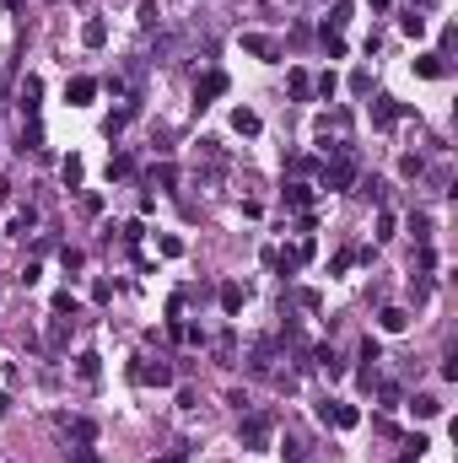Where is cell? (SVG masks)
<instances>
[{
  "label": "cell",
  "mask_w": 458,
  "mask_h": 463,
  "mask_svg": "<svg viewBox=\"0 0 458 463\" xmlns=\"http://www.w3.org/2000/svg\"><path fill=\"white\" fill-rule=\"evenodd\" d=\"M270 431H275L270 415H243V425H237V442L248 447V453H259V447L270 442Z\"/></svg>",
  "instance_id": "cell-1"
},
{
  "label": "cell",
  "mask_w": 458,
  "mask_h": 463,
  "mask_svg": "<svg viewBox=\"0 0 458 463\" xmlns=\"http://www.w3.org/2000/svg\"><path fill=\"white\" fill-rule=\"evenodd\" d=\"M351 183H356V157H351V146H345L334 162H324V189H351Z\"/></svg>",
  "instance_id": "cell-2"
},
{
  "label": "cell",
  "mask_w": 458,
  "mask_h": 463,
  "mask_svg": "<svg viewBox=\"0 0 458 463\" xmlns=\"http://www.w3.org/2000/svg\"><path fill=\"white\" fill-rule=\"evenodd\" d=\"M410 113H416V108H410V102L377 97V102H372V130H394V124H399V119H410Z\"/></svg>",
  "instance_id": "cell-3"
},
{
  "label": "cell",
  "mask_w": 458,
  "mask_h": 463,
  "mask_svg": "<svg viewBox=\"0 0 458 463\" xmlns=\"http://www.w3.org/2000/svg\"><path fill=\"white\" fill-rule=\"evenodd\" d=\"M129 377H135V383H157V388H167V383H173V366H167V361H135V366H129Z\"/></svg>",
  "instance_id": "cell-4"
},
{
  "label": "cell",
  "mask_w": 458,
  "mask_h": 463,
  "mask_svg": "<svg viewBox=\"0 0 458 463\" xmlns=\"http://www.w3.org/2000/svg\"><path fill=\"white\" fill-rule=\"evenodd\" d=\"M92 97H97V81L92 76H70L65 81V102H70V108H86Z\"/></svg>",
  "instance_id": "cell-5"
},
{
  "label": "cell",
  "mask_w": 458,
  "mask_h": 463,
  "mask_svg": "<svg viewBox=\"0 0 458 463\" xmlns=\"http://www.w3.org/2000/svg\"><path fill=\"white\" fill-rule=\"evenodd\" d=\"M221 92H227V76H221V70H205V76H200V86H194V102L205 108V102L221 97Z\"/></svg>",
  "instance_id": "cell-6"
},
{
  "label": "cell",
  "mask_w": 458,
  "mask_h": 463,
  "mask_svg": "<svg viewBox=\"0 0 458 463\" xmlns=\"http://www.w3.org/2000/svg\"><path fill=\"white\" fill-rule=\"evenodd\" d=\"M243 49H248V54H259V60H281V49H275V38H264V33H243Z\"/></svg>",
  "instance_id": "cell-7"
},
{
  "label": "cell",
  "mask_w": 458,
  "mask_h": 463,
  "mask_svg": "<svg viewBox=\"0 0 458 463\" xmlns=\"http://www.w3.org/2000/svg\"><path fill=\"white\" fill-rule=\"evenodd\" d=\"M243 302H248V291H243L237 281L221 285V313H227V318H237V313H243Z\"/></svg>",
  "instance_id": "cell-8"
},
{
  "label": "cell",
  "mask_w": 458,
  "mask_h": 463,
  "mask_svg": "<svg viewBox=\"0 0 458 463\" xmlns=\"http://www.w3.org/2000/svg\"><path fill=\"white\" fill-rule=\"evenodd\" d=\"M377 323H383V334H404V329H410V313H404V307H383Z\"/></svg>",
  "instance_id": "cell-9"
},
{
  "label": "cell",
  "mask_w": 458,
  "mask_h": 463,
  "mask_svg": "<svg viewBox=\"0 0 458 463\" xmlns=\"http://www.w3.org/2000/svg\"><path fill=\"white\" fill-rule=\"evenodd\" d=\"M232 130H237V135H259L264 124H259V113H253V108H232Z\"/></svg>",
  "instance_id": "cell-10"
},
{
  "label": "cell",
  "mask_w": 458,
  "mask_h": 463,
  "mask_svg": "<svg viewBox=\"0 0 458 463\" xmlns=\"http://www.w3.org/2000/svg\"><path fill=\"white\" fill-rule=\"evenodd\" d=\"M81 43H86V49H103V43H108V22H103V17H92V22L81 27Z\"/></svg>",
  "instance_id": "cell-11"
},
{
  "label": "cell",
  "mask_w": 458,
  "mask_h": 463,
  "mask_svg": "<svg viewBox=\"0 0 458 463\" xmlns=\"http://www.w3.org/2000/svg\"><path fill=\"white\" fill-rule=\"evenodd\" d=\"M351 17H356V6H351V0H334V11H329V22H324V33H340V27H345Z\"/></svg>",
  "instance_id": "cell-12"
},
{
  "label": "cell",
  "mask_w": 458,
  "mask_h": 463,
  "mask_svg": "<svg viewBox=\"0 0 458 463\" xmlns=\"http://www.w3.org/2000/svg\"><path fill=\"white\" fill-rule=\"evenodd\" d=\"M308 205H313L308 183H286V210H308Z\"/></svg>",
  "instance_id": "cell-13"
},
{
  "label": "cell",
  "mask_w": 458,
  "mask_h": 463,
  "mask_svg": "<svg viewBox=\"0 0 458 463\" xmlns=\"http://www.w3.org/2000/svg\"><path fill=\"white\" fill-rule=\"evenodd\" d=\"M416 76H426V81L448 76V65H442V54H420V60H416Z\"/></svg>",
  "instance_id": "cell-14"
},
{
  "label": "cell",
  "mask_w": 458,
  "mask_h": 463,
  "mask_svg": "<svg viewBox=\"0 0 458 463\" xmlns=\"http://www.w3.org/2000/svg\"><path fill=\"white\" fill-rule=\"evenodd\" d=\"M33 226H38V210H17V216H11V226H6V232H11V237H27V232H33Z\"/></svg>",
  "instance_id": "cell-15"
},
{
  "label": "cell",
  "mask_w": 458,
  "mask_h": 463,
  "mask_svg": "<svg viewBox=\"0 0 458 463\" xmlns=\"http://www.w3.org/2000/svg\"><path fill=\"white\" fill-rule=\"evenodd\" d=\"M129 173H135V162H129L125 151H113V157H108V183H113V178H129Z\"/></svg>",
  "instance_id": "cell-16"
},
{
  "label": "cell",
  "mask_w": 458,
  "mask_h": 463,
  "mask_svg": "<svg viewBox=\"0 0 458 463\" xmlns=\"http://www.w3.org/2000/svg\"><path fill=\"white\" fill-rule=\"evenodd\" d=\"M76 372H81L86 383H92V377L103 372V356H92V350H81V356H76Z\"/></svg>",
  "instance_id": "cell-17"
},
{
  "label": "cell",
  "mask_w": 458,
  "mask_h": 463,
  "mask_svg": "<svg viewBox=\"0 0 458 463\" xmlns=\"http://www.w3.org/2000/svg\"><path fill=\"white\" fill-rule=\"evenodd\" d=\"M334 425H340V431L361 425V409H356V404H340V409H334Z\"/></svg>",
  "instance_id": "cell-18"
},
{
  "label": "cell",
  "mask_w": 458,
  "mask_h": 463,
  "mask_svg": "<svg viewBox=\"0 0 458 463\" xmlns=\"http://www.w3.org/2000/svg\"><path fill=\"white\" fill-rule=\"evenodd\" d=\"M151 183H157V189H173V183H178V167H173V162L151 167Z\"/></svg>",
  "instance_id": "cell-19"
},
{
  "label": "cell",
  "mask_w": 458,
  "mask_h": 463,
  "mask_svg": "<svg viewBox=\"0 0 458 463\" xmlns=\"http://www.w3.org/2000/svg\"><path fill=\"white\" fill-rule=\"evenodd\" d=\"M410 409H416L420 421H432V415H442V404L432 399V393H416V404H410Z\"/></svg>",
  "instance_id": "cell-20"
},
{
  "label": "cell",
  "mask_w": 458,
  "mask_h": 463,
  "mask_svg": "<svg viewBox=\"0 0 458 463\" xmlns=\"http://www.w3.org/2000/svg\"><path fill=\"white\" fill-rule=\"evenodd\" d=\"M60 178L70 183V189H76V183L86 178V167H81V157H65V167H60Z\"/></svg>",
  "instance_id": "cell-21"
},
{
  "label": "cell",
  "mask_w": 458,
  "mask_h": 463,
  "mask_svg": "<svg viewBox=\"0 0 458 463\" xmlns=\"http://www.w3.org/2000/svg\"><path fill=\"white\" fill-rule=\"evenodd\" d=\"M410 232H416V242L426 248V242H432V216H426V210H420V216H410Z\"/></svg>",
  "instance_id": "cell-22"
},
{
  "label": "cell",
  "mask_w": 458,
  "mask_h": 463,
  "mask_svg": "<svg viewBox=\"0 0 458 463\" xmlns=\"http://www.w3.org/2000/svg\"><path fill=\"white\" fill-rule=\"evenodd\" d=\"M292 97H297V102H308V97H313V81H308V70H292Z\"/></svg>",
  "instance_id": "cell-23"
},
{
  "label": "cell",
  "mask_w": 458,
  "mask_h": 463,
  "mask_svg": "<svg viewBox=\"0 0 458 463\" xmlns=\"http://www.w3.org/2000/svg\"><path fill=\"white\" fill-rule=\"evenodd\" d=\"M399 173H404V178H420V173H426V157H416V151L399 157Z\"/></svg>",
  "instance_id": "cell-24"
},
{
  "label": "cell",
  "mask_w": 458,
  "mask_h": 463,
  "mask_svg": "<svg viewBox=\"0 0 458 463\" xmlns=\"http://www.w3.org/2000/svg\"><path fill=\"white\" fill-rule=\"evenodd\" d=\"M361 361H367V372H372V366L383 361V345H377L372 334H367V340H361Z\"/></svg>",
  "instance_id": "cell-25"
},
{
  "label": "cell",
  "mask_w": 458,
  "mask_h": 463,
  "mask_svg": "<svg viewBox=\"0 0 458 463\" xmlns=\"http://www.w3.org/2000/svg\"><path fill=\"white\" fill-rule=\"evenodd\" d=\"M399 27H404L410 38H420V33H426V17H420V11H404V17H399Z\"/></svg>",
  "instance_id": "cell-26"
},
{
  "label": "cell",
  "mask_w": 458,
  "mask_h": 463,
  "mask_svg": "<svg viewBox=\"0 0 458 463\" xmlns=\"http://www.w3.org/2000/svg\"><path fill=\"white\" fill-rule=\"evenodd\" d=\"M334 86H340V76H334V70H324V76L313 81V92H318V97H324V102L334 97Z\"/></svg>",
  "instance_id": "cell-27"
},
{
  "label": "cell",
  "mask_w": 458,
  "mask_h": 463,
  "mask_svg": "<svg viewBox=\"0 0 458 463\" xmlns=\"http://www.w3.org/2000/svg\"><path fill=\"white\" fill-rule=\"evenodd\" d=\"M351 264H356V248H340V253H334V259H329V275H345Z\"/></svg>",
  "instance_id": "cell-28"
},
{
  "label": "cell",
  "mask_w": 458,
  "mask_h": 463,
  "mask_svg": "<svg viewBox=\"0 0 458 463\" xmlns=\"http://www.w3.org/2000/svg\"><path fill=\"white\" fill-rule=\"evenodd\" d=\"M281 453H286V463H308V442H297V437H286Z\"/></svg>",
  "instance_id": "cell-29"
},
{
  "label": "cell",
  "mask_w": 458,
  "mask_h": 463,
  "mask_svg": "<svg viewBox=\"0 0 458 463\" xmlns=\"http://www.w3.org/2000/svg\"><path fill=\"white\" fill-rule=\"evenodd\" d=\"M324 54H329V60H345V38H340V33H324Z\"/></svg>",
  "instance_id": "cell-30"
},
{
  "label": "cell",
  "mask_w": 458,
  "mask_h": 463,
  "mask_svg": "<svg viewBox=\"0 0 458 463\" xmlns=\"http://www.w3.org/2000/svg\"><path fill=\"white\" fill-rule=\"evenodd\" d=\"M157 248H162L167 259H178V253H184V237H157Z\"/></svg>",
  "instance_id": "cell-31"
},
{
  "label": "cell",
  "mask_w": 458,
  "mask_h": 463,
  "mask_svg": "<svg viewBox=\"0 0 458 463\" xmlns=\"http://www.w3.org/2000/svg\"><path fill=\"white\" fill-rule=\"evenodd\" d=\"M119 232H125V242H129V248H135V242L146 237V226H141V221H125V226H119Z\"/></svg>",
  "instance_id": "cell-32"
},
{
  "label": "cell",
  "mask_w": 458,
  "mask_h": 463,
  "mask_svg": "<svg viewBox=\"0 0 458 463\" xmlns=\"http://www.w3.org/2000/svg\"><path fill=\"white\" fill-rule=\"evenodd\" d=\"M70 431H76V442H92V437H97V425H92V421H76Z\"/></svg>",
  "instance_id": "cell-33"
},
{
  "label": "cell",
  "mask_w": 458,
  "mask_h": 463,
  "mask_svg": "<svg viewBox=\"0 0 458 463\" xmlns=\"http://www.w3.org/2000/svg\"><path fill=\"white\" fill-rule=\"evenodd\" d=\"M54 313H76V297L70 291H54Z\"/></svg>",
  "instance_id": "cell-34"
},
{
  "label": "cell",
  "mask_w": 458,
  "mask_h": 463,
  "mask_svg": "<svg viewBox=\"0 0 458 463\" xmlns=\"http://www.w3.org/2000/svg\"><path fill=\"white\" fill-rule=\"evenodd\" d=\"M157 463H189V453H167V458H157Z\"/></svg>",
  "instance_id": "cell-35"
},
{
  "label": "cell",
  "mask_w": 458,
  "mask_h": 463,
  "mask_svg": "<svg viewBox=\"0 0 458 463\" xmlns=\"http://www.w3.org/2000/svg\"><path fill=\"white\" fill-rule=\"evenodd\" d=\"M0 6H6V11H22V6H27V0H0Z\"/></svg>",
  "instance_id": "cell-36"
},
{
  "label": "cell",
  "mask_w": 458,
  "mask_h": 463,
  "mask_svg": "<svg viewBox=\"0 0 458 463\" xmlns=\"http://www.w3.org/2000/svg\"><path fill=\"white\" fill-rule=\"evenodd\" d=\"M86 463H92V458H86Z\"/></svg>",
  "instance_id": "cell-37"
}]
</instances>
